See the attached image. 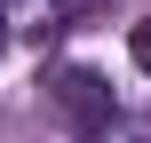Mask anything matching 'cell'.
<instances>
[{"label":"cell","mask_w":151,"mask_h":143,"mask_svg":"<svg viewBox=\"0 0 151 143\" xmlns=\"http://www.w3.org/2000/svg\"><path fill=\"white\" fill-rule=\"evenodd\" d=\"M56 96H64V111H72L80 127H96V119L111 111V96H104V80H96V72H64V80H56Z\"/></svg>","instance_id":"1"},{"label":"cell","mask_w":151,"mask_h":143,"mask_svg":"<svg viewBox=\"0 0 151 143\" xmlns=\"http://www.w3.org/2000/svg\"><path fill=\"white\" fill-rule=\"evenodd\" d=\"M56 0H0V24H32V16H48Z\"/></svg>","instance_id":"2"},{"label":"cell","mask_w":151,"mask_h":143,"mask_svg":"<svg viewBox=\"0 0 151 143\" xmlns=\"http://www.w3.org/2000/svg\"><path fill=\"white\" fill-rule=\"evenodd\" d=\"M127 56H135V72L151 80V24H127Z\"/></svg>","instance_id":"3"}]
</instances>
